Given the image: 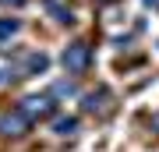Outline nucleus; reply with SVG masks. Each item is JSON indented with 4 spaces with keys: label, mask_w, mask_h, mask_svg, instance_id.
Masks as SVG:
<instances>
[{
    "label": "nucleus",
    "mask_w": 159,
    "mask_h": 152,
    "mask_svg": "<svg viewBox=\"0 0 159 152\" xmlns=\"http://www.w3.org/2000/svg\"><path fill=\"white\" fill-rule=\"evenodd\" d=\"M89 53H92V50H89V43H81V39H78V43H71L67 50H64V67L74 71V74L85 71V67H89Z\"/></svg>",
    "instance_id": "1"
},
{
    "label": "nucleus",
    "mask_w": 159,
    "mask_h": 152,
    "mask_svg": "<svg viewBox=\"0 0 159 152\" xmlns=\"http://www.w3.org/2000/svg\"><path fill=\"white\" fill-rule=\"evenodd\" d=\"M29 113H11V117L0 120V135H21V131H29Z\"/></svg>",
    "instance_id": "2"
},
{
    "label": "nucleus",
    "mask_w": 159,
    "mask_h": 152,
    "mask_svg": "<svg viewBox=\"0 0 159 152\" xmlns=\"http://www.w3.org/2000/svg\"><path fill=\"white\" fill-rule=\"evenodd\" d=\"M50 106H53V103H50V96H29V99L21 103V110H32L29 117H35V113H46Z\"/></svg>",
    "instance_id": "3"
},
{
    "label": "nucleus",
    "mask_w": 159,
    "mask_h": 152,
    "mask_svg": "<svg viewBox=\"0 0 159 152\" xmlns=\"http://www.w3.org/2000/svg\"><path fill=\"white\" fill-rule=\"evenodd\" d=\"M18 28H21L18 21H7V18H4V21H0V43H4V39H11V35L18 32Z\"/></svg>",
    "instance_id": "4"
},
{
    "label": "nucleus",
    "mask_w": 159,
    "mask_h": 152,
    "mask_svg": "<svg viewBox=\"0 0 159 152\" xmlns=\"http://www.w3.org/2000/svg\"><path fill=\"white\" fill-rule=\"evenodd\" d=\"M57 131H74V120H57Z\"/></svg>",
    "instance_id": "5"
},
{
    "label": "nucleus",
    "mask_w": 159,
    "mask_h": 152,
    "mask_svg": "<svg viewBox=\"0 0 159 152\" xmlns=\"http://www.w3.org/2000/svg\"><path fill=\"white\" fill-rule=\"evenodd\" d=\"M0 4H4V7H21L25 0H0Z\"/></svg>",
    "instance_id": "6"
},
{
    "label": "nucleus",
    "mask_w": 159,
    "mask_h": 152,
    "mask_svg": "<svg viewBox=\"0 0 159 152\" xmlns=\"http://www.w3.org/2000/svg\"><path fill=\"white\" fill-rule=\"evenodd\" d=\"M145 4H148V7H159V0H145Z\"/></svg>",
    "instance_id": "7"
}]
</instances>
